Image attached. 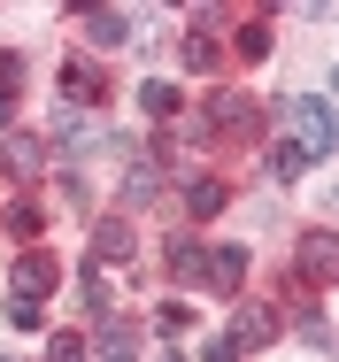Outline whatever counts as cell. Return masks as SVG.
<instances>
[{"label":"cell","mask_w":339,"mask_h":362,"mask_svg":"<svg viewBox=\"0 0 339 362\" xmlns=\"http://www.w3.org/2000/svg\"><path fill=\"white\" fill-rule=\"evenodd\" d=\"M285 124H293V146L316 162V154H332V100L324 93H301V100H285Z\"/></svg>","instance_id":"cell-1"},{"label":"cell","mask_w":339,"mask_h":362,"mask_svg":"<svg viewBox=\"0 0 339 362\" xmlns=\"http://www.w3.org/2000/svg\"><path fill=\"white\" fill-rule=\"evenodd\" d=\"M201 132H255V100L247 93H216L201 108Z\"/></svg>","instance_id":"cell-2"},{"label":"cell","mask_w":339,"mask_h":362,"mask_svg":"<svg viewBox=\"0 0 339 362\" xmlns=\"http://www.w3.org/2000/svg\"><path fill=\"white\" fill-rule=\"evenodd\" d=\"M224 339H231V347L247 355V347H263V339H277V316L263 308V300H239V316H231V332H224Z\"/></svg>","instance_id":"cell-3"},{"label":"cell","mask_w":339,"mask_h":362,"mask_svg":"<svg viewBox=\"0 0 339 362\" xmlns=\"http://www.w3.org/2000/svg\"><path fill=\"white\" fill-rule=\"evenodd\" d=\"M201 278H208V293H224V300H231V293L247 286V255H239V247H216V255L201 262Z\"/></svg>","instance_id":"cell-4"},{"label":"cell","mask_w":339,"mask_h":362,"mask_svg":"<svg viewBox=\"0 0 339 362\" xmlns=\"http://www.w3.org/2000/svg\"><path fill=\"white\" fill-rule=\"evenodd\" d=\"M0 170H8V177H23V185H31V177H39V170H47V146H39V139H0Z\"/></svg>","instance_id":"cell-5"},{"label":"cell","mask_w":339,"mask_h":362,"mask_svg":"<svg viewBox=\"0 0 339 362\" xmlns=\"http://www.w3.org/2000/svg\"><path fill=\"white\" fill-rule=\"evenodd\" d=\"M132 247H139V239H132V216H100V223H93V255H100V262H124Z\"/></svg>","instance_id":"cell-6"},{"label":"cell","mask_w":339,"mask_h":362,"mask_svg":"<svg viewBox=\"0 0 339 362\" xmlns=\"http://www.w3.org/2000/svg\"><path fill=\"white\" fill-rule=\"evenodd\" d=\"M47 286H54V262H47V255H23V262H16V278H8L16 300H47Z\"/></svg>","instance_id":"cell-7"},{"label":"cell","mask_w":339,"mask_h":362,"mask_svg":"<svg viewBox=\"0 0 339 362\" xmlns=\"http://www.w3.org/2000/svg\"><path fill=\"white\" fill-rule=\"evenodd\" d=\"M301 278H309V286L332 278V231H301Z\"/></svg>","instance_id":"cell-8"},{"label":"cell","mask_w":339,"mask_h":362,"mask_svg":"<svg viewBox=\"0 0 339 362\" xmlns=\"http://www.w3.org/2000/svg\"><path fill=\"white\" fill-rule=\"evenodd\" d=\"M85 100H100V70L69 62V70H62V108H85Z\"/></svg>","instance_id":"cell-9"},{"label":"cell","mask_w":339,"mask_h":362,"mask_svg":"<svg viewBox=\"0 0 339 362\" xmlns=\"http://www.w3.org/2000/svg\"><path fill=\"white\" fill-rule=\"evenodd\" d=\"M85 31H93L100 47H124V39H132V16H124V8H93V16H85Z\"/></svg>","instance_id":"cell-10"},{"label":"cell","mask_w":339,"mask_h":362,"mask_svg":"<svg viewBox=\"0 0 339 362\" xmlns=\"http://www.w3.org/2000/svg\"><path fill=\"white\" fill-rule=\"evenodd\" d=\"M154 193H162V154H154V162H132V177H124V201H154Z\"/></svg>","instance_id":"cell-11"},{"label":"cell","mask_w":339,"mask_h":362,"mask_svg":"<svg viewBox=\"0 0 339 362\" xmlns=\"http://www.w3.org/2000/svg\"><path fill=\"white\" fill-rule=\"evenodd\" d=\"M263 162H270V185H293V177L309 170V154H301V146H293V139H277L270 154H263Z\"/></svg>","instance_id":"cell-12"},{"label":"cell","mask_w":339,"mask_h":362,"mask_svg":"<svg viewBox=\"0 0 339 362\" xmlns=\"http://www.w3.org/2000/svg\"><path fill=\"white\" fill-rule=\"evenodd\" d=\"M224 201H231V193H224V177H193V185H185V209H193V216H216Z\"/></svg>","instance_id":"cell-13"},{"label":"cell","mask_w":339,"mask_h":362,"mask_svg":"<svg viewBox=\"0 0 339 362\" xmlns=\"http://www.w3.org/2000/svg\"><path fill=\"white\" fill-rule=\"evenodd\" d=\"M139 355V332H132V324H108V332H100V355H93V362H132Z\"/></svg>","instance_id":"cell-14"},{"label":"cell","mask_w":339,"mask_h":362,"mask_svg":"<svg viewBox=\"0 0 339 362\" xmlns=\"http://www.w3.org/2000/svg\"><path fill=\"white\" fill-rule=\"evenodd\" d=\"M139 108H146L154 124H170V116H178V85H154V77H146V85H139Z\"/></svg>","instance_id":"cell-15"},{"label":"cell","mask_w":339,"mask_h":362,"mask_svg":"<svg viewBox=\"0 0 339 362\" xmlns=\"http://www.w3.org/2000/svg\"><path fill=\"white\" fill-rule=\"evenodd\" d=\"M162 262H170V270H178V278H201V239H193V231H185V239H170V255H162Z\"/></svg>","instance_id":"cell-16"},{"label":"cell","mask_w":339,"mask_h":362,"mask_svg":"<svg viewBox=\"0 0 339 362\" xmlns=\"http://www.w3.org/2000/svg\"><path fill=\"white\" fill-rule=\"evenodd\" d=\"M16 93H23V54H0V124L16 116Z\"/></svg>","instance_id":"cell-17"},{"label":"cell","mask_w":339,"mask_h":362,"mask_svg":"<svg viewBox=\"0 0 339 362\" xmlns=\"http://www.w3.org/2000/svg\"><path fill=\"white\" fill-rule=\"evenodd\" d=\"M216 54H224V47H216V39H208V31H193V39H185V54H178V62H185V70H193V77H208V70H216Z\"/></svg>","instance_id":"cell-18"},{"label":"cell","mask_w":339,"mask_h":362,"mask_svg":"<svg viewBox=\"0 0 339 362\" xmlns=\"http://www.w3.org/2000/svg\"><path fill=\"white\" fill-rule=\"evenodd\" d=\"M39 201H16V209H8V231H16V239H39Z\"/></svg>","instance_id":"cell-19"},{"label":"cell","mask_w":339,"mask_h":362,"mask_svg":"<svg viewBox=\"0 0 339 362\" xmlns=\"http://www.w3.org/2000/svg\"><path fill=\"white\" fill-rule=\"evenodd\" d=\"M263 54H270V23H247L239 31V62H263Z\"/></svg>","instance_id":"cell-20"},{"label":"cell","mask_w":339,"mask_h":362,"mask_svg":"<svg viewBox=\"0 0 339 362\" xmlns=\"http://www.w3.org/2000/svg\"><path fill=\"white\" fill-rule=\"evenodd\" d=\"M47 362H93V355H85V339H77V332H62V339L47 347Z\"/></svg>","instance_id":"cell-21"},{"label":"cell","mask_w":339,"mask_h":362,"mask_svg":"<svg viewBox=\"0 0 339 362\" xmlns=\"http://www.w3.org/2000/svg\"><path fill=\"white\" fill-rule=\"evenodd\" d=\"M301 339H309V347H324V339H332V324H324V308H301Z\"/></svg>","instance_id":"cell-22"},{"label":"cell","mask_w":339,"mask_h":362,"mask_svg":"<svg viewBox=\"0 0 339 362\" xmlns=\"http://www.w3.org/2000/svg\"><path fill=\"white\" fill-rule=\"evenodd\" d=\"M39 316H47V300H8V324H23V332H31Z\"/></svg>","instance_id":"cell-23"},{"label":"cell","mask_w":339,"mask_h":362,"mask_svg":"<svg viewBox=\"0 0 339 362\" xmlns=\"http://www.w3.org/2000/svg\"><path fill=\"white\" fill-rule=\"evenodd\" d=\"M201 362H239V347H231V339L216 332V339H208V347H201Z\"/></svg>","instance_id":"cell-24"}]
</instances>
